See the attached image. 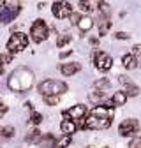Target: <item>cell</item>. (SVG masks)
I'll return each mask as SVG.
<instances>
[{
    "label": "cell",
    "mask_w": 141,
    "mask_h": 148,
    "mask_svg": "<svg viewBox=\"0 0 141 148\" xmlns=\"http://www.w3.org/2000/svg\"><path fill=\"white\" fill-rule=\"evenodd\" d=\"M14 136V127L5 125V127H0V139H11Z\"/></svg>",
    "instance_id": "obj_19"
},
{
    "label": "cell",
    "mask_w": 141,
    "mask_h": 148,
    "mask_svg": "<svg viewBox=\"0 0 141 148\" xmlns=\"http://www.w3.org/2000/svg\"><path fill=\"white\" fill-rule=\"evenodd\" d=\"M97 7H99V16H101V18H106V20H110V14H111V9H110L108 2H104V0H99V4H97Z\"/></svg>",
    "instance_id": "obj_17"
},
{
    "label": "cell",
    "mask_w": 141,
    "mask_h": 148,
    "mask_svg": "<svg viewBox=\"0 0 141 148\" xmlns=\"http://www.w3.org/2000/svg\"><path fill=\"white\" fill-rule=\"evenodd\" d=\"M129 148H141V138H132L129 143Z\"/></svg>",
    "instance_id": "obj_26"
},
{
    "label": "cell",
    "mask_w": 141,
    "mask_h": 148,
    "mask_svg": "<svg viewBox=\"0 0 141 148\" xmlns=\"http://www.w3.org/2000/svg\"><path fill=\"white\" fill-rule=\"evenodd\" d=\"M35 83V76H34V72L28 69V67H18L11 72V76L7 79V86L9 90L12 92H27L34 86Z\"/></svg>",
    "instance_id": "obj_1"
},
{
    "label": "cell",
    "mask_w": 141,
    "mask_h": 148,
    "mask_svg": "<svg viewBox=\"0 0 141 148\" xmlns=\"http://www.w3.org/2000/svg\"><path fill=\"white\" fill-rule=\"evenodd\" d=\"M69 145H70V134H65L64 138L55 141V146H53V148H67Z\"/></svg>",
    "instance_id": "obj_20"
},
{
    "label": "cell",
    "mask_w": 141,
    "mask_h": 148,
    "mask_svg": "<svg viewBox=\"0 0 141 148\" xmlns=\"http://www.w3.org/2000/svg\"><path fill=\"white\" fill-rule=\"evenodd\" d=\"M39 94L44 97V95H62L67 92V85L64 81H57V79H44L39 86Z\"/></svg>",
    "instance_id": "obj_2"
},
{
    "label": "cell",
    "mask_w": 141,
    "mask_h": 148,
    "mask_svg": "<svg viewBox=\"0 0 141 148\" xmlns=\"http://www.w3.org/2000/svg\"><path fill=\"white\" fill-rule=\"evenodd\" d=\"M118 81L123 85V86H125L127 88V92H125V94H127V97H136L138 94H139V88L127 78V76H118Z\"/></svg>",
    "instance_id": "obj_11"
},
{
    "label": "cell",
    "mask_w": 141,
    "mask_h": 148,
    "mask_svg": "<svg viewBox=\"0 0 141 148\" xmlns=\"http://www.w3.org/2000/svg\"><path fill=\"white\" fill-rule=\"evenodd\" d=\"M11 60H12V55L9 53V55H0V64H11Z\"/></svg>",
    "instance_id": "obj_27"
},
{
    "label": "cell",
    "mask_w": 141,
    "mask_h": 148,
    "mask_svg": "<svg viewBox=\"0 0 141 148\" xmlns=\"http://www.w3.org/2000/svg\"><path fill=\"white\" fill-rule=\"evenodd\" d=\"M111 101H113L115 106H123V104L127 102V94H125V92H115Z\"/></svg>",
    "instance_id": "obj_18"
},
{
    "label": "cell",
    "mask_w": 141,
    "mask_h": 148,
    "mask_svg": "<svg viewBox=\"0 0 141 148\" xmlns=\"http://www.w3.org/2000/svg\"><path fill=\"white\" fill-rule=\"evenodd\" d=\"M132 55H134V57H138V55H141V44H136V46L132 48Z\"/></svg>",
    "instance_id": "obj_32"
},
{
    "label": "cell",
    "mask_w": 141,
    "mask_h": 148,
    "mask_svg": "<svg viewBox=\"0 0 141 148\" xmlns=\"http://www.w3.org/2000/svg\"><path fill=\"white\" fill-rule=\"evenodd\" d=\"M70 42V35L69 34H62L58 39H57V48H64L65 44H69Z\"/></svg>",
    "instance_id": "obj_22"
},
{
    "label": "cell",
    "mask_w": 141,
    "mask_h": 148,
    "mask_svg": "<svg viewBox=\"0 0 141 148\" xmlns=\"http://www.w3.org/2000/svg\"><path fill=\"white\" fill-rule=\"evenodd\" d=\"M79 18H81V14H78V12H73L69 16V21L73 23V25H78V21H79Z\"/></svg>",
    "instance_id": "obj_28"
},
{
    "label": "cell",
    "mask_w": 141,
    "mask_h": 148,
    "mask_svg": "<svg viewBox=\"0 0 141 148\" xmlns=\"http://www.w3.org/2000/svg\"><path fill=\"white\" fill-rule=\"evenodd\" d=\"M122 65L125 69H136L138 60H136L134 55H123V57H122Z\"/></svg>",
    "instance_id": "obj_16"
},
{
    "label": "cell",
    "mask_w": 141,
    "mask_h": 148,
    "mask_svg": "<svg viewBox=\"0 0 141 148\" xmlns=\"http://www.w3.org/2000/svg\"><path fill=\"white\" fill-rule=\"evenodd\" d=\"M5 113H7V106H5V104H4L2 101H0V118H2V116H4Z\"/></svg>",
    "instance_id": "obj_31"
},
{
    "label": "cell",
    "mask_w": 141,
    "mask_h": 148,
    "mask_svg": "<svg viewBox=\"0 0 141 148\" xmlns=\"http://www.w3.org/2000/svg\"><path fill=\"white\" fill-rule=\"evenodd\" d=\"M48 35H49V28H48V25H46L44 20H35L32 23V27H30V39L34 42L41 44L42 41L48 39Z\"/></svg>",
    "instance_id": "obj_4"
},
{
    "label": "cell",
    "mask_w": 141,
    "mask_h": 148,
    "mask_svg": "<svg viewBox=\"0 0 141 148\" xmlns=\"http://www.w3.org/2000/svg\"><path fill=\"white\" fill-rule=\"evenodd\" d=\"M76 27H78V28H79V30L85 34V32H88V30H90V28L94 27V20H92L90 16H81Z\"/></svg>",
    "instance_id": "obj_14"
},
{
    "label": "cell",
    "mask_w": 141,
    "mask_h": 148,
    "mask_svg": "<svg viewBox=\"0 0 141 148\" xmlns=\"http://www.w3.org/2000/svg\"><path fill=\"white\" fill-rule=\"evenodd\" d=\"M27 46H28V35L23 32H12V35L7 41V51L11 55L21 53L23 49H27Z\"/></svg>",
    "instance_id": "obj_3"
},
{
    "label": "cell",
    "mask_w": 141,
    "mask_h": 148,
    "mask_svg": "<svg viewBox=\"0 0 141 148\" xmlns=\"http://www.w3.org/2000/svg\"><path fill=\"white\" fill-rule=\"evenodd\" d=\"M20 11H21L20 4H0V23L7 25L14 21L18 14H20Z\"/></svg>",
    "instance_id": "obj_6"
},
{
    "label": "cell",
    "mask_w": 141,
    "mask_h": 148,
    "mask_svg": "<svg viewBox=\"0 0 141 148\" xmlns=\"http://www.w3.org/2000/svg\"><path fill=\"white\" fill-rule=\"evenodd\" d=\"M79 9H81V12H90L92 11V7L88 5L86 2H81V5H79Z\"/></svg>",
    "instance_id": "obj_30"
},
{
    "label": "cell",
    "mask_w": 141,
    "mask_h": 148,
    "mask_svg": "<svg viewBox=\"0 0 141 148\" xmlns=\"http://www.w3.org/2000/svg\"><path fill=\"white\" fill-rule=\"evenodd\" d=\"M30 122H32L34 125H39V123L42 122V115H41V113H37V111H32V115H30Z\"/></svg>",
    "instance_id": "obj_24"
},
{
    "label": "cell",
    "mask_w": 141,
    "mask_h": 148,
    "mask_svg": "<svg viewBox=\"0 0 141 148\" xmlns=\"http://www.w3.org/2000/svg\"><path fill=\"white\" fill-rule=\"evenodd\" d=\"M51 12H53V16H55L57 20H65V18H69L74 11H73V5H70L69 2L60 0V2H55V4H53Z\"/></svg>",
    "instance_id": "obj_7"
},
{
    "label": "cell",
    "mask_w": 141,
    "mask_h": 148,
    "mask_svg": "<svg viewBox=\"0 0 141 148\" xmlns=\"http://www.w3.org/2000/svg\"><path fill=\"white\" fill-rule=\"evenodd\" d=\"M55 141H57V138L53 134H41L37 145L42 146V148H53V146H55Z\"/></svg>",
    "instance_id": "obj_13"
},
{
    "label": "cell",
    "mask_w": 141,
    "mask_h": 148,
    "mask_svg": "<svg viewBox=\"0 0 141 148\" xmlns=\"http://www.w3.org/2000/svg\"><path fill=\"white\" fill-rule=\"evenodd\" d=\"M108 86H110V81L106 79V78H102V79L95 81V88H99V90H102V88H108Z\"/></svg>",
    "instance_id": "obj_25"
},
{
    "label": "cell",
    "mask_w": 141,
    "mask_h": 148,
    "mask_svg": "<svg viewBox=\"0 0 141 148\" xmlns=\"http://www.w3.org/2000/svg\"><path fill=\"white\" fill-rule=\"evenodd\" d=\"M138 131H139V123H138V120H134V118L123 120V122L120 123V127H118V134L123 136V138H131V136H134Z\"/></svg>",
    "instance_id": "obj_9"
},
{
    "label": "cell",
    "mask_w": 141,
    "mask_h": 148,
    "mask_svg": "<svg viewBox=\"0 0 141 148\" xmlns=\"http://www.w3.org/2000/svg\"><path fill=\"white\" fill-rule=\"evenodd\" d=\"M85 115H86V106L85 104H76L70 109L64 111V118H70V120H74V122L76 120H83Z\"/></svg>",
    "instance_id": "obj_10"
},
{
    "label": "cell",
    "mask_w": 141,
    "mask_h": 148,
    "mask_svg": "<svg viewBox=\"0 0 141 148\" xmlns=\"http://www.w3.org/2000/svg\"><path fill=\"white\" fill-rule=\"evenodd\" d=\"M44 101L48 106H57L60 102V95H44Z\"/></svg>",
    "instance_id": "obj_23"
},
{
    "label": "cell",
    "mask_w": 141,
    "mask_h": 148,
    "mask_svg": "<svg viewBox=\"0 0 141 148\" xmlns=\"http://www.w3.org/2000/svg\"><path fill=\"white\" fill-rule=\"evenodd\" d=\"M94 64L99 71H110L113 67V58L110 57L108 53H104V51H95L94 53Z\"/></svg>",
    "instance_id": "obj_8"
},
{
    "label": "cell",
    "mask_w": 141,
    "mask_h": 148,
    "mask_svg": "<svg viewBox=\"0 0 141 148\" xmlns=\"http://www.w3.org/2000/svg\"><path fill=\"white\" fill-rule=\"evenodd\" d=\"M115 37H116V39H120V41H127L131 35H129L127 32H116V34H115Z\"/></svg>",
    "instance_id": "obj_29"
},
{
    "label": "cell",
    "mask_w": 141,
    "mask_h": 148,
    "mask_svg": "<svg viewBox=\"0 0 141 148\" xmlns=\"http://www.w3.org/2000/svg\"><path fill=\"white\" fill-rule=\"evenodd\" d=\"M70 53H73V49H67V51H62V53H60V58H67V57H69Z\"/></svg>",
    "instance_id": "obj_33"
},
{
    "label": "cell",
    "mask_w": 141,
    "mask_h": 148,
    "mask_svg": "<svg viewBox=\"0 0 141 148\" xmlns=\"http://www.w3.org/2000/svg\"><path fill=\"white\" fill-rule=\"evenodd\" d=\"M79 71H81L79 62H69V64H62L60 65V72L64 74V76H73V74H76Z\"/></svg>",
    "instance_id": "obj_12"
},
{
    "label": "cell",
    "mask_w": 141,
    "mask_h": 148,
    "mask_svg": "<svg viewBox=\"0 0 141 148\" xmlns=\"http://www.w3.org/2000/svg\"><path fill=\"white\" fill-rule=\"evenodd\" d=\"M60 129H62V132H64V134H74L78 127H76L74 120H70V118H65V120L60 123Z\"/></svg>",
    "instance_id": "obj_15"
},
{
    "label": "cell",
    "mask_w": 141,
    "mask_h": 148,
    "mask_svg": "<svg viewBox=\"0 0 141 148\" xmlns=\"http://www.w3.org/2000/svg\"><path fill=\"white\" fill-rule=\"evenodd\" d=\"M79 2H88V0H79Z\"/></svg>",
    "instance_id": "obj_35"
},
{
    "label": "cell",
    "mask_w": 141,
    "mask_h": 148,
    "mask_svg": "<svg viewBox=\"0 0 141 148\" xmlns=\"http://www.w3.org/2000/svg\"><path fill=\"white\" fill-rule=\"evenodd\" d=\"M2 71H4V67H2V64H0V74H2Z\"/></svg>",
    "instance_id": "obj_34"
},
{
    "label": "cell",
    "mask_w": 141,
    "mask_h": 148,
    "mask_svg": "<svg viewBox=\"0 0 141 148\" xmlns=\"http://www.w3.org/2000/svg\"><path fill=\"white\" fill-rule=\"evenodd\" d=\"M39 138H41V131H39V129H34V131H30V132L27 134L25 141H28V143H37Z\"/></svg>",
    "instance_id": "obj_21"
},
{
    "label": "cell",
    "mask_w": 141,
    "mask_h": 148,
    "mask_svg": "<svg viewBox=\"0 0 141 148\" xmlns=\"http://www.w3.org/2000/svg\"><path fill=\"white\" fill-rule=\"evenodd\" d=\"M111 116H95V115H88L81 122V129H94V131H101V129H108L111 125Z\"/></svg>",
    "instance_id": "obj_5"
}]
</instances>
